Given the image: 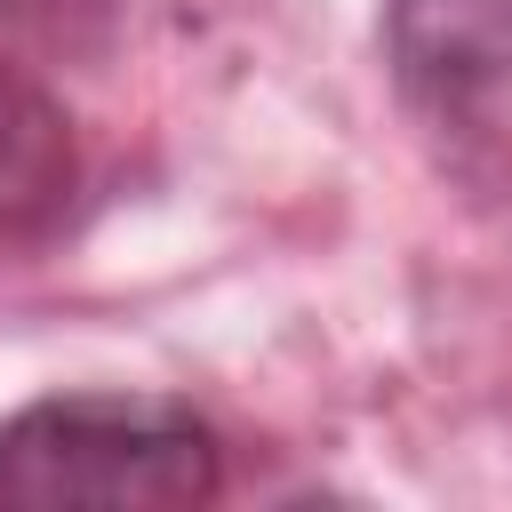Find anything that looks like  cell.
Returning a JSON list of instances; mask_svg holds the SVG:
<instances>
[{
  "instance_id": "cell-2",
  "label": "cell",
  "mask_w": 512,
  "mask_h": 512,
  "mask_svg": "<svg viewBox=\"0 0 512 512\" xmlns=\"http://www.w3.org/2000/svg\"><path fill=\"white\" fill-rule=\"evenodd\" d=\"M408 120L464 168H512V0H384Z\"/></svg>"
},
{
  "instance_id": "cell-4",
  "label": "cell",
  "mask_w": 512,
  "mask_h": 512,
  "mask_svg": "<svg viewBox=\"0 0 512 512\" xmlns=\"http://www.w3.org/2000/svg\"><path fill=\"white\" fill-rule=\"evenodd\" d=\"M112 16V0H0V32H32V40H72L96 32Z\"/></svg>"
},
{
  "instance_id": "cell-3",
  "label": "cell",
  "mask_w": 512,
  "mask_h": 512,
  "mask_svg": "<svg viewBox=\"0 0 512 512\" xmlns=\"http://www.w3.org/2000/svg\"><path fill=\"white\" fill-rule=\"evenodd\" d=\"M72 184H80V144L64 104L40 80L0 64V248L56 232L72 208Z\"/></svg>"
},
{
  "instance_id": "cell-1",
  "label": "cell",
  "mask_w": 512,
  "mask_h": 512,
  "mask_svg": "<svg viewBox=\"0 0 512 512\" xmlns=\"http://www.w3.org/2000/svg\"><path fill=\"white\" fill-rule=\"evenodd\" d=\"M224 496V440L160 392H56L0 424V504L176 512Z\"/></svg>"
}]
</instances>
